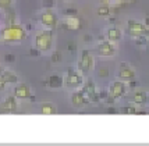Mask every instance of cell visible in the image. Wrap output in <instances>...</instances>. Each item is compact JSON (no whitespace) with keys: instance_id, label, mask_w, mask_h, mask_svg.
I'll list each match as a JSON object with an SVG mask.
<instances>
[{"instance_id":"cell-1","label":"cell","mask_w":149,"mask_h":146,"mask_svg":"<svg viewBox=\"0 0 149 146\" xmlns=\"http://www.w3.org/2000/svg\"><path fill=\"white\" fill-rule=\"evenodd\" d=\"M36 46L38 49L41 50H47L50 47L52 43V32L50 31H45V32H41L38 36H36Z\"/></svg>"},{"instance_id":"cell-2","label":"cell","mask_w":149,"mask_h":146,"mask_svg":"<svg viewBox=\"0 0 149 146\" xmlns=\"http://www.w3.org/2000/svg\"><path fill=\"white\" fill-rule=\"evenodd\" d=\"M124 92H125V86H124V84L121 81H116V82L112 84V86H110V96L113 99H117L120 96H123Z\"/></svg>"},{"instance_id":"cell-3","label":"cell","mask_w":149,"mask_h":146,"mask_svg":"<svg viewBox=\"0 0 149 146\" xmlns=\"http://www.w3.org/2000/svg\"><path fill=\"white\" fill-rule=\"evenodd\" d=\"M128 31H130L131 35L139 36V35L146 33V27L144 24H139V22H135V21H130L128 22Z\"/></svg>"},{"instance_id":"cell-4","label":"cell","mask_w":149,"mask_h":146,"mask_svg":"<svg viewBox=\"0 0 149 146\" xmlns=\"http://www.w3.org/2000/svg\"><path fill=\"white\" fill-rule=\"evenodd\" d=\"M79 65H81V68L84 70V71H88L92 68V65H93V60H92V56H91L89 52H84L82 53V57H81V63H79Z\"/></svg>"},{"instance_id":"cell-5","label":"cell","mask_w":149,"mask_h":146,"mask_svg":"<svg viewBox=\"0 0 149 146\" xmlns=\"http://www.w3.org/2000/svg\"><path fill=\"white\" fill-rule=\"evenodd\" d=\"M99 53H100V56H104V57L112 56L114 53V45H113V42H103V43H100L99 45Z\"/></svg>"},{"instance_id":"cell-6","label":"cell","mask_w":149,"mask_h":146,"mask_svg":"<svg viewBox=\"0 0 149 146\" xmlns=\"http://www.w3.org/2000/svg\"><path fill=\"white\" fill-rule=\"evenodd\" d=\"M67 84L71 88H78L82 84V78H81V75H78L77 73L71 71V73H68V75H67Z\"/></svg>"},{"instance_id":"cell-7","label":"cell","mask_w":149,"mask_h":146,"mask_svg":"<svg viewBox=\"0 0 149 146\" xmlns=\"http://www.w3.org/2000/svg\"><path fill=\"white\" fill-rule=\"evenodd\" d=\"M42 22L45 24L46 27H54L56 24H57V18L54 17V14L52 13V11H46V13H43V15H42Z\"/></svg>"},{"instance_id":"cell-8","label":"cell","mask_w":149,"mask_h":146,"mask_svg":"<svg viewBox=\"0 0 149 146\" xmlns=\"http://www.w3.org/2000/svg\"><path fill=\"white\" fill-rule=\"evenodd\" d=\"M119 77L123 79V81H132L135 77V73L131 70V68H128V67H121L119 71Z\"/></svg>"},{"instance_id":"cell-9","label":"cell","mask_w":149,"mask_h":146,"mask_svg":"<svg viewBox=\"0 0 149 146\" xmlns=\"http://www.w3.org/2000/svg\"><path fill=\"white\" fill-rule=\"evenodd\" d=\"M6 38H8V39H21V38H24V32L21 29L13 28L6 32Z\"/></svg>"},{"instance_id":"cell-10","label":"cell","mask_w":149,"mask_h":146,"mask_svg":"<svg viewBox=\"0 0 149 146\" xmlns=\"http://www.w3.org/2000/svg\"><path fill=\"white\" fill-rule=\"evenodd\" d=\"M15 96L21 97V99H25L29 96V88L25 86V85H20V86L15 88Z\"/></svg>"},{"instance_id":"cell-11","label":"cell","mask_w":149,"mask_h":146,"mask_svg":"<svg viewBox=\"0 0 149 146\" xmlns=\"http://www.w3.org/2000/svg\"><path fill=\"white\" fill-rule=\"evenodd\" d=\"M107 36H109L110 42H117V41H120V38H121V32L117 28H112L107 31Z\"/></svg>"},{"instance_id":"cell-12","label":"cell","mask_w":149,"mask_h":146,"mask_svg":"<svg viewBox=\"0 0 149 146\" xmlns=\"http://www.w3.org/2000/svg\"><path fill=\"white\" fill-rule=\"evenodd\" d=\"M66 24H67V27L71 29H77L79 27V20L78 18H75V17H68L67 20H66Z\"/></svg>"},{"instance_id":"cell-13","label":"cell","mask_w":149,"mask_h":146,"mask_svg":"<svg viewBox=\"0 0 149 146\" xmlns=\"http://www.w3.org/2000/svg\"><path fill=\"white\" fill-rule=\"evenodd\" d=\"M146 100V93L145 92H142V90H138L137 93L134 95V102L138 103V104H141V103H144Z\"/></svg>"},{"instance_id":"cell-14","label":"cell","mask_w":149,"mask_h":146,"mask_svg":"<svg viewBox=\"0 0 149 146\" xmlns=\"http://www.w3.org/2000/svg\"><path fill=\"white\" fill-rule=\"evenodd\" d=\"M61 82H63L61 78L57 77V75H56V77H50V79H49V85L52 88H59L60 85H61Z\"/></svg>"},{"instance_id":"cell-15","label":"cell","mask_w":149,"mask_h":146,"mask_svg":"<svg viewBox=\"0 0 149 146\" xmlns=\"http://www.w3.org/2000/svg\"><path fill=\"white\" fill-rule=\"evenodd\" d=\"M15 107H17V103H15L14 97H8L4 103V109H7V110H15Z\"/></svg>"},{"instance_id":"cell-16","label":"cell","mask_w":149,"mask_h":146,"mask_svg":"<svg viewBox=\"0 0 149 146\" xmlns=\"http://www.w3.org/2000/svg\"><path fill=\"white\" fill-rule=\"evenodd\" d=\"M71 100H73V103L77 104V106H81L82 103L85 102V100H84L82 93H74V95H73V97H71Z\"/></svg>"},{"instance_id":"cell-17","label":"cell","mask_w":149,"mask_h":146,"mask_svg":"<svg viewBox=\"0 0 149 146\" xmlns=\"http://www.w3.org/2000/svg\"><path fill=\"white\" fill-rule=\"evenodd\" d=\"M42 111H43V114H54V113H56V109H54L53 104L46 103L45 106L42 107Z\"/></svg>"},{"instance_id":"cell-18","label":"cell","mask_w":149,"mask_h":146,"mask_svg":"<svg viewBox=\"0 0 149 146\" xmlns=\"http://www.w3.org/2000/svg\"><path fill=\"white\" fill-rule=\"evenodd\" d=\"M99 14H102V15H107L109 14V7H99Z\"/></svg>"},{"instance_id":"cell-19","label":"cell","mask_w":149,"mask_h":146,"mask_svg":"<svg viewBox=\"0 0 149 146\" xmlns=\"http://www.w3.org/2000/svg\"><path fill=\"white\" fill-rule=\"evenodd\" d=\"M123 113H125V114H132V113H135V109H132V107H124V109H123Z\"/></svg>"},{"instance_id":"cell-20","label":"cell","mask_w":149,"mask_h":146,"mask_svg":"<svg viewBox=\"0 0 149 146\" xmlns=\"http://www.w3.org/2000/svg\"><path fill=\"white\" fill-rule=\"evenodd\" d=\"M11 3V0H0V4L1 6H6V4H10Z\"/></svg>"},{"instance_id":"cell-21","label":"cell","mask_w":149,"mask_h":146,"mask_svg":"<svg viewBox=\"0 0 149 146\" xmlns=\"http://www.w3.org/2000/svg\"><path fill=\"white\" fill-rule=\"evenodd\" d=\"M100 1H102V3H104V4H107V3H109L110 0H100Z\"/></svg>"},{"instance_id":"cell-22","label":"cell","mask_w":149,"mask_h":146,"mask_svg":"<svg viewBox=\"0 0 149 146\" xmlns=\"http://www.w3.org/2000/svg\"><path fill=\"white\" fill-rule=\"evenodd\" d=\"M0 74H1V70H0Z\"/></svg>"}]
</instances>
